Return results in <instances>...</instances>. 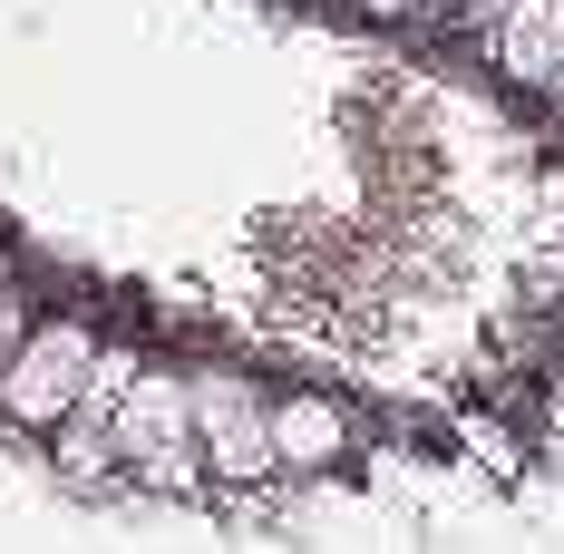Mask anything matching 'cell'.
<instances>
[{
    "label": "cell",
    "instance_id": "6da1fadb",
    "mask_svg": "<svg viewBox=\"0 0 564 554\" xmlns=\"http://www.w3.org/2000/svg\"><path fill=\"white\" fill-rule=\"evenodd\" d=\"M117 477L147 497H205V447H195V389L175 360H137V380L108 409Z\"/></svg>",
    "mask_w": 564,
    "mask_h": 554
},
{
    "label": "cell",
    "instance_id": "7a4b0ae2",
    "mask_svg": "<svg viewBox=\"0 0 564 554\" xmlns=\"http://www.w3.org/2000/svg\"><path fill=\"white\" fill-rule=\"evenodd\" d=\"M195 389V447H205V487L215 497H263L273 467V389L253 380L243 360H185Z\"/></svg>",
    "mask_w": 564,
    "mask_h": 554
},
{
    "label": "cell",
    "instance_id": "3957f363",
    "mask_svg": "<svg viewBox=\"0 0 564 554\" xmlns=\"http://www.w3.org/2000/svg\"><path fill=\"white\" fill-rule=\"evenodd\" d=\"M98 322L88 312H40L30 322V340L0 360V428L10 438H50L58 419L78 409V389H88V370H98Z\"/></svg>",
    "mask_w": 564,
    "mask_h": 554
},
{
    "label": "cell",
    "instance_id": "277c9868",
    "mask_svg": "<svg viewBox=\"0 0 564 554\" xmlns=\"http://www.w3.org/2000/svg\"><path fill=\"white\" fill-rule=\"evenodd\" d=\"M360 457V419L340 409L332 389H273V467L292 487H322Z\"/></svg>",
    "mask_w": 564,
    "mask_h": 554
},
{
    "label": "cell",
    "instance_id": "5b68a950",
    "mask_svg": "<svg viewBox=\"0 0 564 554\" xmlns=\"http://www.w3.org/2000/svg\"><path fill=\"white\" fill-rule=\"evenodd\" d=\"M477 40H487V68H497L507 88L555 98V78H564V0H507Z\"/></svg>",
    "mask_w": 564,
    "mask_h": 554
},
{
    "label": "cell",
    "instance_id": "8992f818",
    "mask_svg": "<svg viewBox=\"0 0 564 554\" xmlns=\"http://www.w3.org/2000/svg\"><path fill=\"white\" fill-rule=\"evenodd\" d=\"M58 487H78V497H98V487H127L117 477V438H108V409H68L50 438H40Z\"/></svg>",
    "mask_w": 564,
    "mask_h": 554
},
{
    "label": "cell",
    "instance_id": "52a82bcc",
    "mask_svg": "<svg viewBox=\"0 0 564 554\" xmlns=\"http://www.w3.org/2000/svg\"><path fill=\"white\" fill-rule=\"evenodd\" d=\"M30 322H40V302H30V282H10V292H0V360L30 340Z\"/></svg>",
    "mask_w": 564,
    "mask_h": 554
},
{
    "label": "cell",
    "instance_id": "ba28073f",
    "mask_svg": "<svg viewBox=\"0 0 564 554\" xmlns=\"http://www.w3.org/2000/svg\"><path fill=\"white\" fill-rule=\"evenodd\" d=\"M535 438H564V360L545 370V389H535Z\"/></svg>",
    "mask_w": 564,
    "mask_h": 554
},
{
    "label": "cell",
    "instance_id": "9c48e42d",
    "mask_svg": "<svg viewBox=\"0 0 564 554\" xmlns=\"http://www.w3.org/2000/svg\"><path fill=\"white\" fill-rule=\"evenodd\" d=\"M419 10H429V20H457V30H487L507 0H419Z\"/></svg>",
    "mask_w": 564,
    "mask_h": 554
},
{
    "label": "cell",
    "instance_id": "30bf717a",
    "mask_svg": "<svg viewBox=\"0 0 564 554\" xmlns=\"http://www.w3.org/2000/svg\"><path fill=\"white\" fill-rule=\"evenodd\" d=\"M10 282H20V253H10V243H0V292H10Z\"/></svg>",
    "mask_w": 564,
    "mask_h": 554
},
{
    "label": "cell",
    "instance_id": "8fae6325",
    "mask_svg": "<svg viewBox=\"0 0 564 554\" xmlns=\"http://www.w3.org/2000/svg\"><path fill=\"white\" fill-rule=\"evenodd\" d=\"M312 10H350V0H312Z\"/></svg>",
    "mask_w": 564,
    "mask_h": 554
},
{
    "label": "cell",
    "instance_id": "7c38bea8",
    "mask_svg": "<svg viewBox=\"0 0 564 554\" xmlns=\"http://www.w3.org/2000/svg\"><path fill=\"white\" fill-rule=\"evenodd\" d=\"M555 98H564V78H555Z\"/></svg>",
    "mask_w": 564,
    "mask_h": 554
}]
</instances>
